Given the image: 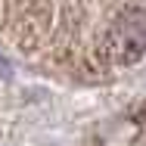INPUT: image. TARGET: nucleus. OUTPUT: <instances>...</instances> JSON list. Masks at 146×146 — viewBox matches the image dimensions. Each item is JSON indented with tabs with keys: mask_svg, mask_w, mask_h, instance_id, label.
<instances>
[{
	"mask_svg": "<svg viewBox=\"0 0 146 146\" xmlns=\"http://www.w3.org/2000/svg\"><path fill=\"white\" fill-rule=\"evenodd\" d=\"M112 50L118 62H137L146 53V13L127 9L112 31Z\"/></svg>",
	"mask_w": 146,
	"mask_h": 146,
	"instance_id": "nucleus-1",
	"label": "nucleus"
},
{
	"mask_svg": "<svg viewBox=\"0 0 146 146\" xmlns=\"http://www.w3.org/2000/svg\"><path fill=\"white\" fill-rule=\"evenodd\" d=\"M6 75H9V62H6L3 53H0V78H6Z\"/></svg>",
	"mask_w": 146,
	"mask_h": 146,
	"instance_id": "nucleus-2",
	"label": "nucleus"
}]
</instances>
